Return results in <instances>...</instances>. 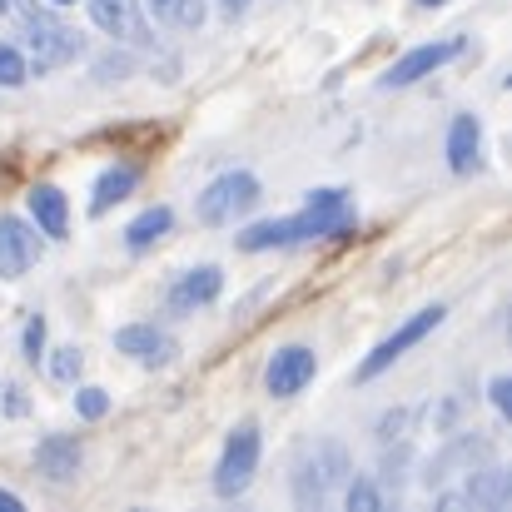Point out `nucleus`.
<instances>
[{
    "label": "nucleus",
    "instance_id": "f257e3e1",
    "mask_svg": "<svg viewBox=\"0 0 512 512\" xmlns=\"http://www.w3.org/2000/svg\"><path fill=\"white\" fill-rule=\"evenodd\" d=\"M10 5H20V35H25V50H30L35 70H60V65H70L85 50V40L65 20L40 10L35 0H10Z\"/></svg>",
    "mask_w": 512,
    "mask_h": 512
},
{
    "label": "nucleus",
    "instance_id": "f03ea898",
    "mask_svg": "<svg viewBox=\"0 0 512 512\" xmlns=\"http://www.w3.org/2000/svg\"><path fill=\"white\" fill-rule=\"evenodd\" d=\"M343 478H348V453H343V443H314V448L299 458V468H294V503H299V508H324L329 493L339 488Z\"/></svg>",
    "mask_w": 512,
    "mask_h": 512
},
{
    "label": "nucleus",
    "instance_id": "7ed1b4c3",
    "mask_svg": "<svg viewBox=\"0 0 512 512\" xmlns=\"http://www.w3.org/2000/svg\"><path fill=\"white\" fill-rule=\"evenodd\" d=\"M353 224V204L343 189H314L304 214H289V244L299 239H324V234H343Z\"/></svg>",
    "mask_w": 512,
    "mask_h": 512
},
{
    "label": "nucleus",
    "instance_id": "20e7f679",
    "mask_svg": "<svg viewBox=\"0 0 512 512\" xmlns=\"http://www.w3.org/2000/svg\"><path fill=\"white\" fill-rule=\"evenodd\" d=\"M259 204V179L254 174H244V170H234V174H219L204 194H199V219L204 224H234V214H244V209H254Z\"/></svg>",
    "mask_w": 512,
    "mask_h": 512
},
{
    "label": "nucleus",
    "instance_id": "39448f33",
    "mask_svg": "<svg viewBox=\"0 0 512 512\" xmlns=\"http://www.w3.org/2000/svg\"><path fill=\"white\" fill-rule=\"evenodd\" d=\"M254 473H259V428L244 423V428H234V438L224 443V458H219V468H214V493H219V498H239V493L254 483Z\"/></svg>",
    "mask_w": 512,
    "mask_h": 512
},
{
    "label": "nucleus",
    "instance_id": "423d86ee",
    "mask_svg": "<svg viewBox=\"0 0 512 512\" xmlns=\"http://www.w3.org/2000/svg\"><path fill=\"white\" fill-rule=\"evenodd\" d=\"M443 319H448V309H443V304H433V309H418V314H413V319H408V324L393 334V339H383L378 348H373V353H368V358H363V368H358V383H368V378H378L388 363H398V358H403V348L423 343L428 334H433V329H438V324H443Z\"/></svg>",
    "mask_w": 512,
    "mask_h": 512
},
{
    "label": "nucleus",
    "instance_id": "0eeeda50",
    "mask_svg": "<svg viewBox=\"0 0 512 512\" xmlns=\"http://www.w3.org/2000/svg\"><path fill=\"white\" fill-rule=\"evenodd\" d=\"M319 373V358H314V348H304V343H289V348H279L274 358H269V373H264V383H269V393L274 398H294V393H304V383Z\"/></svg>",
    "mask_w": 512,
    "mask_h": 512
},
{
    "label": "nucleus",
    "instance_id": "6e6552de",
    "mask_svg": "<svg viewBox=\"0 0 512 512\" xmlns=\"http://www.w3.org/2000/svg\"><path fill=\"white\" fill-rule=\"evenodd\" d=\"M508 498H512L508 473L488 463L483 473H468V488H463V493H443V508H448V512H458V508H488V512H498V508H508Z\"/></svg>",
    "mask_w": 512,
    "mask_h": 512
},
{
    "label": "nucleus",
    "instance_id": "1a4fd4ad",
    "mask_svg": "<svg viewBox=\"0 0 512 512\" xmlns=\"http://www.w3.org/2000/svg\"><path fill=\"white\" fill-rule=\"evenodd\" d=\"M458 50H463V40H438V45H418V50H408V55H403V60H393V70L383 75V90H403V85H413V80L433 75V70H438V65H448Z\"/></svg>",
    "mask_w": 512,
    "mask_h": 512
},
{
    "label": "nucleus",
    "instance_id": "9d476101",
    "mask_svg": "<svg viewBox=\"0 0 512 512\" xmlns=\"http://www.w3.org/2000/svg\"><path fill=\"white\" fill-rule=\"evenodd\" d=\"M488 458H493V443H488V438L463 433L453 448H443V453L428 463V473H423V478H428V488H443L448 478H463V468L473 473V463H488Z\"/></svg>",
    "mask_w": 512,
    "mask_h": 512
},
{
    "label": "nucleus",
    "instance_id": "9b49d317",
    "mask_svg": "<svg viewBox=\"0 0 512 512\" xmlns=\"http://www.w3.org/2000/svg\"><path fill=\"white\" fill-rule=\"evenodd\" d=\"M35 254H40V244H35L30 224L5 214V219H0V279H20V274L35 264Z\"/></svg>",
    "mask_w": 512,
    "mask_h": 512
},
{
    "label": "nucleus",
    "instance_id": "f8f14e48",
    "mask_svg": "<svg viewBox=\"0 0 512 512\" xmlns=\"http://www.w3.org/2000/svg\"><path fill=\"white\" fill-rule=\"evenodd\" d=\"M115 348L130 353L135 363H145V368H165L174 358V339L165 329H155V324H130V329H120V334H115Z\"/></svg>",
    "mask_w": 512,
    "mask_h": 512
},
{
    "label": "nucleus",
    "instance_id": "ddd939ff",
    "mask_svg": "<svg viewBox=\"0 0 512 512\" xmlns=\"http://www.w3.org/2000/svg\"><path fill=\"white\" fill-rule=\"evenodd\" d=\"M219 289H224V274H219L214 264L189 269V274L170 289V314H194V309L214 304V299H219Z\"/></svg>",
    "mask_w": 512,
    "mask_h": 512
},
{
    "label": "nucleus",
    "instance_id": "4468645a",
    "mask_svg": "<svg viewBox=\"0 0 512 512\" xmlns=\"http://www.w3.org/2000/svg\"><path fill=\"white\" fill-rule=\"evenodd\" d=\"M90 20L115 35V40H135L145 45V25H140V0H90Z\"/></svg>",
    "mask_w": 512,
    "mask_h": 512
},
{
    "label": "nucleus",
    "instance_id": "2eb2a0df",
    "mask_svg": "<svg viewBox=\"0 0 512 512\" xmlns=\"http://www.w3.org/2000/svg\"><path fill=\"white\" fill-rule=\"evenodd\" d=\"M35 468L45 473V478H55V483H70L75 473H80V443L75 438H40V448H35Z\"/></svg>",
    "mask_w": 512,
    "mask_h": 512
},
{
    "label": "nucleus",
    "instance_id": "dca6fc26",
    "mask_svg": "<svg viewBox=\"0 0 512 512\" xmlns=\"http://www.w3.org/2000/svg\"><path fill=\"white\" fill-rule=\"evenodd\" d=\"M30 214H35L40 234H50V239H65L70 204H65V194H60L55 184H35V189H30Z\"/></svg>",
    "mask_w": 512,
    "mask_h": 512
},
{
    "label": "nucleus",
    "instance_id": "f3484780",
    "mask_svg": "<svg viewBox=\"0 0 512 512\" xmlns=\"http://www.w3.org/2000/svg\"><path fill=\"white\" fill-rule=\"evenodd\" d=\"M478 140H483L478 120H473V115H458L453 130H448V165H453L458 174H468L473 165H478Z\"/></svg>",
    "mask_w": 512,
    "mask_h": 512
},
{
    "label": "nucleus",
    "instance_id": "a211bd4d",
    "mask_svg": "<svg viewBox=\"0 0 512 512\" xmlns=\"http://www.w3.org/2000/svg\"><path fill=\"white\" fill-rule=\"evenodd\" d=\"M170 224H174V214L165 209V204H155V209H145L130 229H125V244L140 254V249H150V244H160L165 234H170Z\"/></svg>",
    "mask_w": 512,
    "mask_h": 512
},
{
    "label": "nucleus",
    "instance_id": "6ab92c4d",
    "mask_svg": "<svg viewBox=\"0 0 512 512\" xmlns=\"http://www.w3.org/2000/svg\"><path fill=\"white\" fill-rule=\"evenodd\" d=\"M135 179L140 174L130 170V165H115V170H105L100 179H95V199H90V214H105L110 204H120L130 189H135Z\"/></svg>",
    "mask_w": 512,
    "mask_h": 512
},
{
    "label": "nucleus",
    "instance_id": "aec40b11",
    "mask_svg": "<svg viewBox=\"0 0 512 512\" xmlns=\"http://www.w3.org/2000/svg\"><path fill=\"white\" fill-rule=\"evenodd\" d=\"M145 10L155 20L174 25V30H199L204 25V0H145Z\"/></svg>",
    "mask_w": 512,
    "mask_h": 512
},
{
    "label": "nucleus",
    "instance_id": "412c9836",
    "mask_svg": "<svg viewBox=\"0 0 512 512\" xmlns=\"http://www.w3.org/2000/svg\"><path fill=\"white\" fill-rule=\"evenodd\" d=\"M284 244H289V219H264V224H254V229L239 234V249H249V254H259V249H284Z\"/></svg>",
    "mask_w": 512,
    "mask_h": 512
},
{
    "label": "nucleus",
    "instance_id": "4be33fe9",
    "mask_svg": "<svg viewBox=\"0 0 512 512\" xmlns=\"http://www.w3.org/2000/svg\"><path fill=\"white\" fill-rule=\"evenodd\" d=\"M343 503L353 512H378L383 508V493H378V483L373 478H353L348 483V493H343Z\"/></svg>",
    "mask_w": 512,
    "mask_h": 512
},
{
    "label": "nucleus",
    "instance_id": "5701e85b",
    "mask_svg": "<svg viewBox=\"0 0 512 512\" xmlns=\"http://www.w3.org/2000/svg\"><path fill=\"white\" fill-rule=\"evenodd\" d=\"M25 80H30L25 55H20L15 45H0V85H5V90H15V85H25Z\"/></svg>",
    "mask_w": 512,
    "mask_h": 512
},
{
    "label": "nucleus",
    "instance_id": "b1692460",
    "mask_svg": "<svg viewBox=\"0 0 512 512\" xmlns=\"http://www.w3.org/2000/svg\"><path fill=\"white\" fill-rule=\"evenodd\" d=\"M80 368H85V358H80V348H60V353L50 358V373H55L60 383H75V378H80Z\"/></svg>",
    "mask_w": 512,
    "mask_h": 512
},
{
    "label": "nucleus",
    "instance_id": "393cba45",
    "mask_svg": "<svg viewBox=\"0 0 512 512\" xmlns=\"http://www.w3.org/2000/svg\"><path fill=\"white\" fill-rule=\"evenodd\" d=\"M105 408H110L105 388H80V393H75V413H80V418L95 423V418H105Z\"/></svg>",
    "mask_w": 512,
    "mask_h": 512
},
{
    "label": "nucleus",
    "instance_id": "a878e982",
    "mask_svg": "<svg viewBox=\"0 0 512 512\" xmlns=\"http://www.w3.org/2000/svg\"><path fill=\"white\" fill-rule=\"evenodd\" d=\"M40 353H45V319H40V314H35V319H30V324H25V358H30V363H35V358H40Z\"/></svg>",
    "mask_w": 512,
    "mask_h": 512
},
{
    "label": "nucleus",
    "instance_id": "bb28decb",
    "mask_svg": "<svg viewBox=\"0 0 512 512\" xmlns=\"http://www.w3.org/2000/svg\"><path fill=\"white\" fill-rule=\"evenodd\" d=\"M408 418H413L408 408H398V413H388V418L378 423V438H383V443H388V438H403V428H408Z\"/></svg>",
    "mask_w": 512,
    "mask_h": 512
},
{
    "label": "nucleus",
    "instance_id": "cd10ccee",
    "mask_svg": "<svg viewBox=\"0 0 512 512\" xmlns=\"http://www.w3.org/2000/svg\"><path fill=\"white\" fill-rule=\"evenodd\" d=\"M95 70H100V80H125V70H130V60H125V55H105V60H100Z\"/></svg>",
    "mask_w": 512,
    "mask_h": 512
},
{
    "label": "nucleus",
    "instance_id": "c85d7f7f",
    "mask_svg": "<svg viewBox=\"0 0 512 512\" xmlns=\"http://www.w3.org/2000/svg\"><path fill=\"white\" fill-rule=\"evenodd\" d=\"M508 393H512L508 378H493V403H498V413H508Z\"/></svg>",
    "mask_w": 512,
    "mask_h": 512
},
{
    "label": "nucleus",
    "instance_id": "c756f323",
    "mask_svg": "<svg viewBox=\"0 0 512 512\" xmlns=\"http://www.w3.org/2000/svg\"><path fill=\"white\" fill-rule=\"evenodd\" d=\"M0 512H20V498H15V493H5V488H0Z\"/></svg>",
    "mask_w": 512,
    "mask_h": 512
},
{
    "label": "nucleus",
    "instance_id": "7c9ffc66",
    "mask_svg": "<svg viewBox=\"0 0 512 512\" xmlns=\"http://www.w3.org/2000/svg\"><path fill=\"white\" fill-rule=\"evenodd\" d=\"M219 5H224V15H244L249 10V0H219Z\"/></svg>",
    "mask_w": 512,
    "mask_h": 512
},
{
    "label": "nucleus",
    "instance_id": "2f4dec72",
    "mask_svg": "<svg viewBox=\"0 0 512 512\" xmlns=\"http://www.w3.org/2000/svg\"><path fill=\"white\" fill-rule=\"evenodd\" d=\"M50 5H75V0H50Z\"/></svg>",
    "mask_w": 512,
    "mask_h": 512
},
{
    "label": "nucleus",
    "instance_id": "473e14b6",
    "mask_svg": "<svg viewBox=\"0 0 512 512\" xmlns=\"http://www.w3.org/2000/svg\"><path fill=\"white\" fill-rule=\"evenodd\" d=\"M418 5H443V0H418Z\"/></svg>",
    "mask_w": 512,
    "mask_h": 512
},
{
    "label": "nucleus",
    "instance_id": "72a5a7b5",
    "mask_svg": "<svg viewBox=\"0 0 512 512\" xmlns=\"http://www.w3.org/2000/svg\"><path fill=\"white\" fill-rule=\"evenodd\" d=\"M5 10H10V0H0V15H5Z\"/></svg>",
    "mask_w": 512,
    "mask_h": 512
}]
</instances>
